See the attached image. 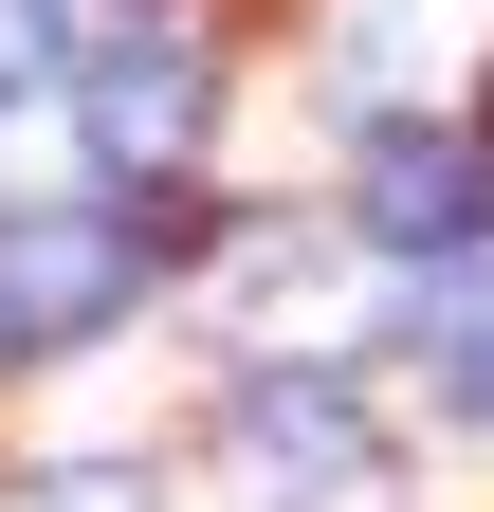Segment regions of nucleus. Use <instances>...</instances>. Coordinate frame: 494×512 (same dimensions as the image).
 I'll use <instances>...</instances> for the list:
<instances>
[{
    "label": "nucleus",
    "mask_w": 494,
    "mask_h": 512,
    "mask_svg": "<svg viewBox=\"0 0 494 512\" xmlns=\"http://www.w3.org/2000/svg\"><path fill=\"white\" fill-rule=\"evenodd\" d=\"M403 366L440 421H494V256H440V275L403 293Z\"/></svg>",
    "instance_id": "5"
},
{
    "label": "nucleus",
    "mask_w": 494,
    "mask_h": 512,
    "mask_svg": "<svg viewBox=\"0 0 494 512\" xmlns=\"http://www.w3.org/2000/svg\"><path fill=\"white\" fill-rule=\"evenodd\" d=\"M348 220L385 238V256H421V275H440V256L494 238V147H476V128H385V147H366V183H348Z\"/></svg>",
    "instance_id": "4"
},
{
    "label": "nucleus",
    "mask_w": 494,
    "mask_h": 512,
    "mask_svg": "<svg viewBox=\"0 0 494 512\" xmlns=\"http://www.w3.org/2000/svg\"><path fill=\"white\" fill-rule=\"evenodd\" d=\"M147 256H165V220H110V202H19V220H0V366L92 348L110 311L147 293Z\"/></svg>",
    "instance_id": "1"
},
{
    "label": "nucleus",
    "mask_w": 494,
    "mask_h": 512,
    "mask_svg": "<svg viewBox=\"0 0 494 512\" xmlns=\"http://www.w3.org/2000/svg\"><path fill=\"white\" fill-rule=\"evenodd\" d=\"M0 512H147V476H19Z\"/></svg>",
    "instance_id": "7"
},
{
    "label": "nucleus",
    "mask_w": 494,
    "mask_h": 512,
    "mask_svg": "<svg viewBox=\"0 0 494 512\" xmlns=\"http://www.w3.org/2000/svg\"><path fill=\"white\" fill-rule=\"evenodd\" d=\"M92 55H110V37L74 19V0H0V92H74Z\"/></svg>",
    "instance_id": "6"
},
{
    "label": "nucleus",
    "mask_w": 494,
    "mask_h": 512,
    "mask_svg": "<svg viewBox=\"0 0 494 512\" xmlns=\"http://www.w3.org/2000/svg\"><path fill=\"white\" fill-rule=\"evenodd\" d=\"M220 439H238V476H257L275 512H366L385 494V421H366L330 366H257L220 403Z\"/></svg>",
    "instance_id": "2"
},
{
    "label": "nucleus",
    "mask_w": 494,
    "mask_h": 512,
    "mask_svg": "<svg viewBox=\"0 0 494 512\" xmlns=\"http://www.w3.org/2000/svg\"><path fill=\"white\" fill-rule=\"evenodd\" d=\"M202 110H220V55L183 37V19H129V37L74 74V128H92V165H110V183H165L183 147H202Z\"/></svg>",
    "instance_id": "3"
}]
</instances>
